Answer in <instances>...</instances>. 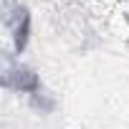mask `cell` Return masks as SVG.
<instances>
[{
  "label": "cell",
  "mask_w": 129,
  "mask_h": 129,
  "mask_svg": "<svg viewBox=\"0 0 129 129\" xmlns=\"http://www.w3.org/2000/svg\"><path fill=\"white\" fill-rule=\"evenodd\" d=\"M25 104H28V109H30L33 114H38V116H51V114L58 109V99H56V94L48 91V89H41V91L30 94V96L25 99Z\"/></svg>",
  "instance_id": "cell-3"
},
{
  "label": "cell",
  "mask_w": 129,
  "mask_h": 129,
  "mask_svg": "<svg viewBox=\"0 0 129 129\" xmlns=\"http://www.w3.org/2000/svg\"><path fill=\"white\" fill-rule=\"evenodd\" d=\"M3 28L10 41V51L23 56L33 41V10L23 0H3Z\"/></svg>",
  "instance_id": "cell-2"
},
{
  "label": "cell",
  "mask_w": 129,
  "mask_h": 129,
  "mask_svg": "<svg viewBox=\"0 0 129 129\" xmlns=\"http://www.w3.org/2000/svg\"><path fill=\"white\" fill-rule=\"evenodd\" d=\"M0 84H3L5 91L10 94H23L25 99L43 86V79H41V71L30 63H25L20 56H15L13 51H5L3 53V71H0Z\"/></svg>",
  "instance_id": "cell-1"
},
{
  "label": "cell",
  "mask_w": 129,
  "mask_h": 129,
  "mask_svg": "<svg viewBox=\"0 0 129 129\" xmlns=\"http://www.w3.org/2000/svg\"><path fill=\"white\" fill-rule=\"evenodd\" d=\"M3 129H8V126H3Z\"/></svg>",
  "instance_id": "cell-4"
}]
</instances>
